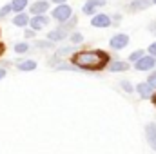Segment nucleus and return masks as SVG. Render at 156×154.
<instances>
[{
    "mask_svg": "<svg viewBox=\"0 0 156 154\" xmlns=\"http://www.w3.org/2000/svg\"><path fill=\"white\" fill-rule=\"evenodd\" d=\"M71 62L87 71H100L109 64V54L105 51H78L71 56Z\"/></svg>",
    "mask_w": 156,
    "mask_h": 154,
    "instance_id": "f257e3e1",
    "label": "nucleus"
},
{
    "mask_svg": "<svg viewBox=\"0 0 156 154\" xmlns=\"http://www.w3.org/2000/svg\"><path fill=\"white\" fill-rule=\"evenodd\" d=\"M75 26H76V18H75V16H71V20H69L67 24H64V26H60L58 29L51 31V33L47 35V38L51 40V42H60V40L67 38V37H69V29H71V27H75Z\"/></svg>",
    "mask_w": 156,
    "mask_h": 154,
    "instance_id": "f03ea898",
    "label": "nucleus"
},
{
    "mask_svg": "<svg viewBox=\"0 0 156 154\" xmlns=\"http://www.w3.org/2000/svg\"><path fill=\"white\" fill-rule=\"evenodd\" d=\"M71 16H73V9L66 4H60L56 5V9H53V18L58 22H67Z\"/></svg>",
    "mask_w": 156,
    "mask_h": 154,
    "instance_id": "7ed1b4c3",
    "label": "nucleus"
},
{
    "mask_svg": "<svg viewBox=\"0 0 156 154\" xmlns=\"http://www.w3.org/2000/svg\"><path fill=\"white\" fill-rule=\"evenodd\" d=\"M154 64H156V58L154 56H142L138 62H136V69L138 71H151L153 67H154Z\"/></svg>",
    "mask_w": 156,
    "mask_h": 154,
    "instance_id": "20e7f679",
    "label": "nucleus"
},
{
    "mask_svg": "<svg viewBox=\"0 0 156 154\" xmlns=\"http://www.w3.org/2000/svg\"><path fill=\"white\" fill-rule=\"evenodd\" d=\"M136 91H138V94H140L142 98H151V96L154 94V87H153L149 82L138 83V85H136Z\"/></svg>",
    "mask_w": 156,
    "mask_h": 154,
    "instance_id": "39448f33",
    "label": "nucleus"
},
{
    "mask_svg": "<svg viewBox=\"0 0 156 154\" xmlns=\"http://www.w3.org/2000/svg\"><path fill=\"white\" fill-rule=\"evenodd\" d=\"M109 44H111V47H113V49H123V47L129 44V37H127V35H123V33H122V35H115V37L111 38Z\"/></svg>",
    "mask_w": 156,
    "mask_h": 154,
    "instance_id": "423d86ee",
    "label": "nucleus"
},
{
    "mask_svg": "<svg viewBox=\"0 0 156 154\" xmlns=\"http://www.w3.org/2000/svg\"><path fill=\"white\" fill-rule=\"evenodd\" d=\"M145 136H147V142H149L151 149L156 151V123H149L145 127Z\"/></svg>",
    "mask_w": 156,
    "mask_h": 154,
    "instance_id": "0eeeda50",
    "label": "nucleus"
},
{
    "mask_svg": "<svg viewBox=\"0 0 156 154\" xmlns=\"http://www.w3.org/2000/svg\"><path fill=\"white\" fill-rule=\"evenodd\" d=\"M45 24H47V18H45L44 15H35V16L29 20V26H31L33 31H40L42 27H45Z\"/></svg>",
    "mask_w": 156,
    "mask_h": 154,
    "instance_id": "6e6552de",
    "label": "nucleus"
},
{
    "mask_svg": "<svg viewBox=\"0 0 156 154\" xmlns=\"http://www.w3.org/2000/svg\"><path fill=\"white\" fill-rule=\"evenodd\" d=\"M100 5H105V0H87L82 11H83V15H93L94 9L100 7Z\"/></svg>",
    "mask_w": 156,
    "mask_h": 154,
    "instance_id": "1a4fd4ad",
    "label": "nucleus"
},
{
    "mask_svg": "<svg viewBox=\"0 0 156 154\" xmlns=\"http://www.w3.org/2000/svg\"><path fill=\"white\" fill-rule=\"evenodd\" d=\"M91 24H93L94 27H109V26H111V18H109L107 15H96Z\"/></svg>",
    "mask_w": 156,
    "mask_h": 154,
    "instance_id": "9d476101",
    "label": "nucleus"
},
{
    "mask_svg": "<svg viewBox=\"0 0 156 154\" xmlns=\"http://www.w3.org/2000/svg\"><path fill=\"white\" fill-rule=\"evenodd\" d=\"M47 9H49V4H47L45 0H38V2H35V4L31 5L29 11H31L33 15H44Z\"/></svg>",
    "mask_w": 156,
    "mask_h": 154,
    "instance_id": "9b49d317",
    "label": "nucleus"
},
{
    "mask_svg": "<svg viewBox=\"0 0 156 154\" xmlns=\"http://www.w3.org/2000/svg\"><path fill=\"white\" fill-rule=\"evenodd\" d=\"M153 0H133L131 2V9L133 11H142V9H147L151 5Z\"/></svg>",
    "mask_w": 156,
    "mask_h": 154,
    "instance_id": "f8f14e48",
    "label": "nucleus"
},
{
    "mask_svg": "<svg viewBox=\"0 0 156 154\" xmlns=\"http://www.w3.org/2000/svg\"><path fill=\"white\" fill-rule=\"evenodd\" d=\"M13 24H15V26H18V27H24V26H27V24H29V18H27V15H26V13H18V15L13 18Z\"/></svg>",
    "mask_w": 156,
    "mask_h": 154,
    "instance_id": "ddd939ff",
    "label": "nucleus"
},
{
    "mask_svg": "<svg viewBox=\"0 0 156 154\" xmlns=\"http://www.w3.org/2000/svg\"><path fill=\"white\" fill-rule=\"evenodd\" d=\"M26 7H27V0H13L11 2V9L15 13H22Z\"/></svg>",
    "mask_w": 156,
    "mask_h": 154,
    "instance_id": "4468645a",
    "label": "nucleus"
},
{
    "mask_svg": "<svg viewBox=\"0 0 156 154\" xmlns=\"http://www.w3.org/2000/svg\"><path fill=\"white\" fill-rule=\"evenodd\" d=\"M18 69H20V71H35V69H37V62H35V60L20 62V64H18Z\"/></svg>",
    "mask_w": 156,
    "mask_h": 154,
    "instance_id": "2eb2a0df",
    "label": "nucleus"
},
{
    "mask_svg": "<svg viewBox=\"0 0 156 154\" xmlns=\"http://www.w3.org/2000/svg\"><path fill=\"white\" fill-rule=\"evenodd\" d=\"M109 69H111L113 73H120V71H127V69H129V64H127V62H113Z\"/></svg>",
    "mask_w": 156,
    "mask_h": 154,
    "instance_id": "dca6fc26",
    "label": "nucleus"
},
{
    "mask_svg": "<svg viewBox=\"0 0 156 154\" xmlns=\"http://www.w3.org/2000/svg\"><path fill=\"white\" fill-rule=\"evenodd\" d=\"M27 51H29V44H26V42H20V44L15 45V53H18V54L27 53Z\"/></svg>",
    "mask_w": 156,
    "mask_h": 154,
    "instance_id": "f3484780",
    "label": "nucleus"
},
{
    "mask_svg": "<svg viewBox=\"0 0 156 154\" xmlns=\"http://www.w3.org/2000/svg\"><path fill=\"white\" fill-rule=\"evenodd\" d=\"M35 45H37V47H40V49H51V47H53V42H51V40H49V42L37 40V42H35Z\"/></svg>",
    "mask_w": 156,
    "mask_h": 154,
    "instance_id": "a211bd4d",
    "label": "nucleus"
},
{
    "mask_svg": "<svg viewBox=\"0 0 156 154\" xmlns=\"http://www.w3.org/2000/svg\"><path fill=\"white\" fill-rule=\"evenodd\" d=\"M142 56H145V54H144V51H140V49H138V51H134V53H131V56H129V60H131V62H138V60H140Z\"/></svg>",
    "mask_w": 156,
    "mask_h": 154,
    "instance_id": "6ab92c4d",
    "label": "nucleus"
},
{
    "mask_svg": "<svg viewBox=\"0 0 156 154\" xmlns=\"http://www.w3.org/2000/svg\"><path fill=\"white\" fill-rule=\"evenodd\" d=\"M82 40H83V37H82L80 33H73V35H71V44H80Z\"/></svg>",
    "mask_w": 156,
    "mask_h": 154,
    "instance_id": "aec40b11",
    "label": "nucleus"
},
{
    "mask_svg": "<svg viewBox=\"0 0 156 154\" xmlns=\"http://www.w3.org/2000/svg\"><path fill=\"white\" fill-rule=\"evenodd\" d=\"M9 11H13V9H11V4H7V5H4V7L0 9V18H4V16H5V15L9 13Z\"/></svg>",
    "mask_w": 156,
    "mask_h": 154,
    "instance_id": "412c9836",
    "label": "nucleus"
},
{
    "mask_svg": "<svg viewBox=\"0 0 156 154\" xmlns=\"http://www.w3.org/2000/svg\"><path fill=\"white\" fill-rule=\"evenodd\" d=\"M122 87H123V91H127V93H133V85H131L127 80H122Z\"/></svg>",
    "mask_w": 156,
    "mask_h": 154,
    "instance_id": "4be33fe9",
    "label": "nucleus"
},
{
    "mask_svg": "<svg viewBox=\"0 0 156 154\" xmlns=\"http://www.w3.org/2000/svg\"><path fill=\"white\" fill-rule=\"evenodd\" d=\"M147 82H149V83H151L153 87H156V71H154V73H151V75H149V78H147Z\"/></svg>",
    "mask_w": 156,
    "mask_h": 154,
    "instance_id": "5701e85b",
    "label": "nucleus"
},
{
    "mask_svg": "<svg viewBox=\"0 0 156 154\" xmlns=\"http://www.w3.org/2000/svg\"><path fill=\"white\" fill-rule=\"evenodd\" d=\"M149 53H151V56H154V58H156V42L149 45Z\"/></svg>",
    "mask_w": 156,
    "mask_h": 154,
    "instance_id": "b1692460",
    "label": "nucleus"
},
{
    "mask_svg": "<svg viewBox=\"0 0 156 154\" xmlns=\"http://www.w3.org/2000/svg\"><path fill=\"white\" fill-rule=\"evenodd\" d=\"M69 51H71V47H64V49H60V51H58V54H67Z\"/></svg>",
    "mask_w": 156,
    "mask_h": 154,
    "instance_id": "393cba45",
    "label": "nucleus"
},
{
    "mask_svg": "<svg viewBox=\"0 0 156 154\" xmlns=\"http://www.w3.org/2000/svg\"><path fill=\"white\" fill-rule=\"evenodd\" d=\"M33 35H35V31H33V29H31V31H26V37H33Z\"/></svg>",
    "mask_w": 156,
    "mask_h": 154,
    "instance_id": "a878e982",
    "label": "nucleus"
},
{
    "mask_svg": "<svg viewBox=\"0 0 156 154\" xmlns=\"http://www.w3.org/2000/svg\"><path fill=\"white\" fill-rule=\"evenodd\" d=\"M51 2H55V4H56V5H60V4H64V2H66V0H51Z\"/></svg>",
    "mask_w": 156,
    "mask_h": 154,
    "instance_id": "bb28decb",
    "label": "nucleus"
},
{
    "mask_svg": "<svg viewBox=\"0 0 156 154\" xmlns=\"http://www.w3.org/2000/svg\"><path fill=\"white\" fill-rule=\"evenodd\" d=\"M5 76V69H0V80Z\"/></svg>",
    "mask_w": 156,
    "mask_h": 154,
    "instance_id": "cd10ccee",
    "label": "nucleus"
},
{
    "mask_svg": "<svg viewBox=\"0 0 156 154\" xmlns=\"http://www.w3.org/2000/svg\"><path fill=\"white\" fill-rule=\"evenodd\" d=\"M151 100H153V103H154V105H156V93H154V94H153V96H151Z\"/></svg>",
    "mask_w": 156,
    "mask_h": 154,
    "instance_id": "c85d7f7f",
    "label": "nucleus"
},
{
    "mask_svg": "<svg viewBox=\"0 0 156 154\" xmlns=\"http://www.w3.org/2000/svg\"><path fill=\"white\" fill-rule=\"evenodd\" d=\"M2 53H4V45L0 44V56H2Z\"/></svg>",
    "mask_w": 156,
    "mask_h": 154,
    "instance_id": "c756f323",
    "label": "nucleus"
},
{
    "mask_svg": "<svg viewBox=\"0 0 156 154\" xmlns=\"http://www.w3.org/2000/svg\"><path fill=\"white\" fill-rule=\"evenodd\" d=\"M153 4H156V0H153Z\"/></svg>",
    "mask_w": 156,
    "mask_h": 154,
    "instance_id": "7c9ffc66",
    "label": "nucleus"
}]
</instances>
